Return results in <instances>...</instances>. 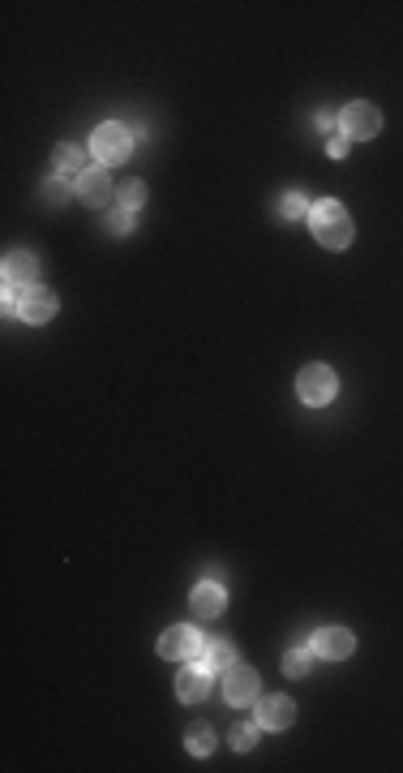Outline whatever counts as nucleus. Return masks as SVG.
<instances>
[{"label":"nucleus","mask_w":403,"mask_h":773,"mask_svg":"<svg viewBox=\"0 0 403 773\" xmlns=\"http://www.w3.org/2000/svg\"><path fill=\"white\" fill-rule=\"evenodd\" d=\"M309 228H314V236H318V245H326V250H348V245H352V219H348V211H343V202H335V198L314 202V211H309Z\"/></svg>","instance_id":"obj_1"},{"label":"nucleus","mask_w":403,"mask_h":773,"mask_svg":"<svg viewBox=\"0 0 403 773\" xmlns=\"http://www.w3.org/2000/svg\"><path fill=\"white\" fill-rule=\"evenodd\" d=\"M90 150H95L99 168L125 164L129 150H133V133H129L121 121H104V125H95V133H90Z\"/></svg>","instance_id":"obj_2"},{"label":"nucleus","mask_w":403,"mask_h":773,"mask_svg":"<svg viewBox=\"0 0 403 773\" xmlns=\"http://www.w3.org/2000/svg\"><path fill=\"white\" fill-rule=\"evenodd\" d=\"M297 391H300V400H305L309 408H322V404H331V400H335L340 378H335V370H331V365L314 361V365H305V370L297 374Z\"/></svg>","instance_id":"obj_3"},{"label":"nucleus","mask_w":403,"mask_h":773,"mask_svg":"<svg viewBox=\"0 0 403 773\" xmlns=\"http://www.w3.org/2000/svg\"><path fill=\"white\" fill-rule=\"evenodd\" d=\"M202 636H197V627H168L164 636H159V658L164 662H185V658H197L202 653Z\"/></svg>","instance_id":"obj_4"},{"label":"nucleus","mask_w":403,"mask_h":773,"mask_svg":"<svg viewBox=\"0 0 403 773\" xmlns=\"http://www.w3.org/2000/svg\"><path fill=\"white\" fill-rule=\"evenodd\" d=\"M340 125L352 142H357V138H374V133L382 129V112L374 104H348L340 112Z\"/></svg>","instance_id":"obj_5"},{"label":"nucleus","mask_w":403,"mask_h":773,"mask_svg":"<svg viewBox=\"0 0 403 773\" xmlns=\"http://www.w3.org/2000/svg\"><path fill=\"white\" fill-rule=\"evenodd\" d=\"M0 276H4V288H9V293H26V288L35 284V276H39V262H35V254H26V250H13V254L4 258Z\"/></svg>","instance_id":"obj_6"},{"label":"nucleus","mask_w":403,"mask_h":773,"mask_svg":"<svg viewBox=\"0 0 403 773\" xmlns=\"http://www.w3.org/2000/svg\"><path fill=\"white\" fill-rule=\"evenodd\" d=\"M73 190H78V198H82L86 207H107L112 193H116V185H112L107 168H86L82 176L73 181Z\"/></svg>","instance_id":"obj_7"},{"label":"nucleus","mask_w":403,"mask_h":773,"mask_svg":"<svg viewBox=\"0 0 403 773\" xmlns=\"http://www.w3.org/2000/svg\"><path fill=\"white\" fill-rule=\"evenodd\" d=\"M352 649H357V636H352L348 627H318V636H314V653L326 658V662L352 658Z\"/></svg>","instance_id":"obj_8"},{"label":"nucleus","mask_w":403,"mask_h":773,"mask_svg":"<svg viewBox=\"0 0 403 773\" xmlns=\"http://www.w3.org/2000/svg\"><path fill=\"white\" fill-rule=\"evenodd\" d=\"M223 696H228V705H254L257 696V670H249V666H232L228 675H223Z\"/></svg>","instance_id":"obj_9"},{"label":"nucleus","mask_w":403,"mask_h":773,"mask_svg":"<svg viewBox=\"0 0 403 773\" xmlns=\"http://www.w3.org/2000/svg\"><path fill=\"white\" fill-rule=\"evenodd\" d=\"M257 722H262V730H288L297 722V705L288 696H262L257 701Z\"/></svg>","instance_id":"obj_10"},{"label":"nucleus","mask_w":403,"mask_h":773,"mask_svg":"<svg viewBox=\"0 0 403 773\" xmlns=\"http://www.w3.org/2000/svg\"><path fill=\"white\" fill-rule=\"evenodd\" d=\"M52 314H56V297H52L47 288H35V284H30V288L21 293L18 319H21V322H35V327H39V322H47Z\"/></svg>","instance_id":"obj_11"},{"label":"nucleus","mask_w":403,"mask_h":773,"mask_svg":"<svg viewBox=\"0 0 403 773\" xmlns=\"http://www.w3.org/2000/svg\"><path fill=\"white\" fill-rule=\"evenodd\" d=\"M189 601H193V615H197V619H219L223 606H228V593H223L219 584H197Z\"/></svg>","instance_id":"obj_12"},{"label":"nucleus","mask_w":403,"mask_h":773,"mask_svg":"<svg viewBox=\"0 0 403 773\" xmlns=\"http://www.w3.org/2000/svg\"><path fill=\"white\" fill-rule=\"evenodd\" d=\"M206 692H211V670L193 666V670H181V675H176V696H181V701L193 705V701H202Z\"/></svg>","instance_id":"obj_13"},{"label":"nucleus","mask_w":403,"mask_h":773,"mask_svg":"<svg viewBox=\"0 0 403 773\" xmlns=\"http://www.w3.org/2000/svg\"><path fill=\"white\" fill-rule=\"evenodd\" d=\"M232 662H236V649H232V641H206L202 644V653H197V666L202 670H232Z\"/></svg>","instance_id":"obj_14"},{"label":"nucleus","mask_w":403,"mask_h":773,"mask_svg":"<svg viewBox=\"0 0 403 773\" xmlns=\"http://www.w3.org/2000/svg\"><path fill=\"white\" fill-rule=\"evenodd\" d=\"M52 159H56V172H64V176H69V172L82 176L86 172V147H69V142H61Z\"/></svg>","instance_id":"obj_15"},{"label":"nucleus","mask_w":403,"mask_h":773,"mask_svg":"<svg viewBox=\"0 0 403 773\" xmlns=\"http://www.w3.org/2000/svg\"><path fill=\"white\" fill-rule=\"evenodd\" d=\"M309 666H314V644H300V649L283 653V675H292V679H300Z\"/></svg>","instance_id":"obj_16"},{"label":"nucleus","mask_w":403,"mask_h":773,"mask_svg":"<svg viewBox=\"0 0 403 773\" xmlns=\"http://www.w3.org/2000/svg\"><path fill=\"white\" fill-rule=\"evenodd\" d=\"M185 748H189L193 756H211V752H214V730L206 726V722L189 726V735H185Z\"/></svg>","instance_id":"obj_17"},{"label":"nucleus","mask_w":403,"mask_h":773,"mask_svg":"<svg viewBox=\"0 0 403 773\" xmlns=\"http://www.w3.org/2000/svg\"><path fill=\"white\" fill-rule=\"evenodd\" d=\"M116 198H121V211H138V207L147 202V185H142V181H121Z\"/></svg>","instance_id":"obj_18"},{"label":"nucleus","mask_w":403,"mask_h":773,"mask_svg":"<svg viewBox=\"0 0 403 773\" xmlns=\"http://www.w3.org/2000/svg\"><path fill=\"white\" fill-rule=\"evenodd\" d=\"M257 730H262V722H240V726H232V748L249 752L257 743Z\"/></svg>","instance_id":"obj_19"},{"label":"nucleus","mask_w":403,"mask_h":773,"mask_svg":"<svg viewBox=\"0 0 403 773\" xmlns=\"http://www.w3.org/2000/svg\"><path fill=\"white\" fill-rule=\"evenodd\" d=\"M279 211H283V219H300V215H309L314 207H309V198H305V193H283Z\"/></svg>","instance_id":"obj_20"},{"label":"nucleus","mask_w":403,"mask_h":773,"mask_svg":"<svg viewBox=\"0 0 403 773\" xmlns=\"http://www.w3.org/2000/svg\"><path fill=\"white\" fill-rule=\"evenodd\" d=\"M43 198H47V202H64V198H69V181H64V172H56V176L47 181Z\"/></svg>","instance_id":"obj_21"},{"label":"nucleus","mask_w":403,"mask_h":773,"mask_svg":"<svg viewBox=\"0 0 403 773\" xmlns=\"http://www.w3.org/2000/svg\"><path fill=\"white\" fill-rule=\"evenodd\" d=\"M348 150H352V138H348V133H335V138L326 142V155H331V159H343Z\"/></svg>","instance_id":"obj_22"},{"label":"nucleus","mask_w":403,"mask_h":773,"mask_svg":"<svg viewBox=\"0 0 403 773\" xmlns=\"http://www.w3.org/2000/svg\"><path fill=\"white\" fill-rule=\"evenodd\" d=\"M133 228V211H116L112 215V233H129Z\"/></svg>","instance_id":"obj_23"}]
</instances>
